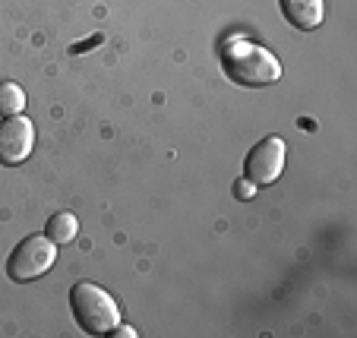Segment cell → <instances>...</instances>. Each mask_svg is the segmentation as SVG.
Returning a JSON list of instances; mask_svg holds the SVG:
<instances>
[{
	"instance_id": "2",
	"label": "cell",
	"mask_w": 357,
	"mask_h": 338,
	"mask_svg": "<svg viewBox=\"0 0 357 338\" xmlns=\"http://www.w3.org/2000/svg\"><path fill=\"white\" fill-rule=\"evenodd\" d=\"M70 307H73V316L79 323V329H86L89 335H111L121 325V310H117L114 298L92 282L73 284Z\"/></svg>"
},
{
	"instance_id": "1",
	"label": "cell",
	"mask_w": 357,
	"mask_h": 338,
	"mask_svg": "<svg viewBox=\"0 0 357 338\" xmlns=\"http://www.w3.org/2000/svg\"><path fill=\"white\" fill-rule=\"evenodd\" d=\"M222 67L237 86H272L282 79V63L272 51H266L263 45H253L247 38H231L222 47Z\"/></svg>"
},
{
	"instance_id": "9",
	"label": "cell",
	"mask_w": 357,
	"mask_h": 338,
	"mask_svg": "<svg viewBox=\"0 0 357 338\" xmlns=\"http://www.w3.org/2000/svg\"><path fill=\"white\" fill-rule=\"evenodd\" d=\"M237 193H241V197H250V193H253V183H241V187H237Z\"/></svg>"
},
{
	"instance_id": "4",
	"label": "cell",
	"mask_w": 357,
	"mask_h": 338,
	"mask_svg": "<svg viewBox=\"0 0 357 338\" xmlns=\"http://www.w3.org/2000/svg\"><path fill=\"white\" fill-rule=\"evenodd\" d=\"M284 152L288 149H284L282 136H266L247 155V164H243L247 180L253 183V187H269V183H275L284 171Z\"/></svg>"
},
{
	"instance_id": "3",
	"label": "cell",
	"mask_w": 357,
	"mask_h": 338,
	"mask_svg": "<svg viewBox=\"0 0 357 338\" xmlns=\"http://www.w3.org/2000/svg\"><path fill=\"white\" fill-rule=\"evenodd\" d=\"M57 259V244L51 240L47 234H29L7 259V275L13 282L26 284V282H35L41 278Z\"/></svg>"
},
{
	"instance_id": "6",
	"label": "cell",
	"mask_w": 357,
	"mask_h": 338,
	"mask_svg": "<svg viewBox=\"0 0 357 338\" xmlns=\"http://www.w3.org/2000/svg\"><path fill=\"white\" fill-rule=\"evenodd\" d=\"M282 13L294 29L310 32L323 22V0H282Z\"/></svg>"
},
{
	"instance_id": "7",
	"label": "cell",
	"mask_w": 357,
	"mask_h": 338,
	"mask_svg": "<svg viewBox=\"0 0 357 338\" xmlns=\"http://www.w3.org/2000/svg\"><path fill=\"white\" fill-rule=\"evenodd\" d=\"M76 234H79V222H76L73 212H57V215H51V222H47V237H51L54 244H70Z\"/></svg>"
},
{
	"instance_id": "5",
	"label": "cell",
	"mask_w": 357,
	"mask_h": 338,
	"mask_svg": "<svg viewBox=\"0 0 357 338\" xmlns=\"http://www.w3.org/2000/svg\"><path fill=\"white\" fill-rule=\"evenodd\" d=\"M35 127L29 117H3L0 123V164H22L32 155Z\"/></svg>"
},
{
	"instance_id": "8",
	"label": "cell",
	"mask_w": 357,
	"mask_h": 338,
	"mask_svg": "<svg viewBox=\"0 0 357 338\" xmlns=\"http://www.w3.org/2000/svg\"><path fill=\"white\" fill-rule=\"evenodd\" d=\"M26 108V92L16 82H0V117H16Z\"/></svg>"
}]
</instances>
